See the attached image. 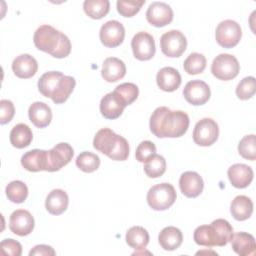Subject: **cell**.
Returning <instances> with one entry per match:
<instances>
[{"instance_id": "cell-17", "label": "cell", "mask_w": 256, "mask_h": 256, "mask_svg": "<svg viewBox=\"0 0 256 256\" xmlns=\"http://www.w3.org/2000/svg\"><path fill=\"white\" fill-rule=\"evenodd\" d=\"M12 70L17 77L28 79L36 74L38 63L33 56L29 54H21L13 60Z\"/></svg>"}, {"instance_id": "cell-43", "label": "cell", "mask_w": 256, "mask_h": 256, "mask_svg": "<svg viewBox=\"0 0 256 256\" xmlns=\"http://www.w3.org/2000/svg\"><path fill=\"white\" fill-rule=\"evenodd\" d=\"M15 114V108L10 100L2 99L0 101V123L2 125L10 122Z\"/></svg>"}, {"instance_id": "cell-41", "label": "cell", "mask_w": 256, "mask_h": 256, "mask_svg": "<svg viewBox=\"0 0 256 256\" xmlns=\"http://www.w3.org/2000/svg\"><path fill=\"white\" fill-rule=\"evenodd\" d=\"M155 154H156L155 144L149 140H145V141H142L136 148L135 157H136V160H138L139 162L145 163L148 159H150Z\"/></svg>"}, {"instance_id": "cell-36", "label": "cell", "mask_w": 256, "mask_h": 256, "mask_svg": "<svg viewBox=\"0 0 256 256\" xmlns=\"http://www.w3.org/2000/svg\"><path fill=\"white\" fill-rule=\"evenodd\" d=\"M206 67V58L200 53H191L184 61L183 68L190 75L202 73Z\"/></svg>"}, {"instance_id": "cell-38", "label": "cell", "mask_w": 256, "mask_h": 256, "mask_svg": "<svg viewBox=\"0 0 256 256\" xmlns=\"http://www.w3.org/2000/svg\"><path fill=\"white\" fill-rule=\"evenodd\" d=\"M193 238H194V241L196 242V244H198V245L206 246V247L215 246L214 235H213L211 225L198 226L194 231Z\"/></svg>"}, {"instance_id": "cell-42", "label": "cell", "mask_w": 256, "mask_h": 256, "mask_svg": "<svg viewBox=\"0 0 256 256\" xmlns=\"http://www.w3.org/2000/svg\"><path fill=\"white\" fill-rule=\"evenodd\" d=\"M0 252L2 255L20 256L22 254V246L14 239H4L0 243Z\"/></svg>"}, {"instance_id": "cell-34", "label": "cell", "mask_w": 256, "mask_h": 256, "mask_svg": "<svg viewBox=\"0 0 256 256\" xmlns=\"http://www.w3.org/2000/svg\"><path fill=\"white\" fill-rule=\"evenodd\" d=\"M6 195L13 203H22L28 196V188L26 184L20 180H14L6 186Z\"/></svg>"}, {"instance_id": "cell-20", "label": "cell", "mask_w": 256, "mask_h": 256, "mask_svg": "<svg viewBox=\"0 0 256 256\" xmlns=\"http://www.w3.org/2000/svg\"><path fill=\"white\" fill-rule=\"evenodd\" d=\"M228 177L235 188H246L253 180V170L246 164H234L228 169Z\"/></svg>"}, {"instance_id": "cell-32", "label": "cell", "mask_w": 256, "mask_h": 256, "mask_svg": "<svg viewBox=\"0 0 256 256\" xmlns=\"http://www.w3.org/2000/svg\"><path fill=\"white\" fill-rule=\"evenodd\" d=\"M166 171V160L163 156L155 154L144 164V172L149 178L161 177Z\"/></svg>"}, {"instance_id": "cell-25", "label": "cell", "mask_w": 256, "mask_h": 256, "mask_svg": "<svg viewBox=\"0 0 256 256\" xmlns=\"http://www.w3.org/2000/svg\"><path fill=\"white\" fill-rule=\"evenodd\" d=\"M68 203L67 193L62 189H54L46 197L45 207L50 214L60 215L67 209Z\"/></svg>"}, {"instance_id": "cell-37", "label": "cell", "mask_w": 256, "mask_h": 256, "mask_svg": "<svg viewBox=\"0 0 256 256\" xmlns=\"http://www.w3.org/2000/svg\"><path fill=\"white\" fill-rule=\"evenodd\" d=\"M238 151L239 154L251 161H255L256 159V138L254 134L246 135L244 136L238 145Z\"/></svg>"}, {"instance_id": "cell-18", "label": "cell", "mask_w": 256, "mask_h": 256, "mask_svg": "<svg viewBox=\"0 0 256 256\" xmlns=\"http://www.w3.org/2000/svg\"><path fill=\"white\" fill-rule=\"evenodd\" d=\"M231 246L235 253L240 256H251L256 253V243L254 237L246 232L233 233L231 239Z\"/></svg>"}, {"instance_id": "cell-13", "label": "cell", "mask_w": 256, "mask_h": 256, "mask_svg": "<svg viewBox=\"0 0 256 256\" xmlns=\"http://www.w3.org/2000/svg\"><path fill=\"white\" fill-rule=\"evenodd\" d=\"M186 101L194 106L205 104L211 95L210 88L207 83L202 80L189 81L183 90Z\"/></svg>"}, {"instance_id": "cell-12", "label": "cell", "mask_w": 256, "mask_h": 256, "mask_svg": "<svg viewBox=\"0 0 256 256\" xmlns=\"http://www.w3.org/2000/svg\"><path fill=\"white\" fill-rule=\"evenodd\" d=\"M101 43L109 48L119 46L125 37L124 26L117 20H110L104 23L99 32Z\"/></svg>"}, {"instance_id": "cell-24", "label": "cell", "mask_w": 256, "mask_h": 256, "mask_svg": "<svg viewBox=\"0 0 256 256\" xmlns=\"http://www.w3.org/2000/svg\"><path fill=\"white\" fill-rule=\"evenodd\" d=\"M125 107L126 106L114 92L107 93L100 101V112L106 119H116L120 117Z\"/></svg>"}, {"instance_id": "cell-21", "label": "cell", "mask_w": 256, "mask_h": 256, "mask_svg": "<svg viewBox=\"0 0 256 256\" xmlns=\"http://www.w3.org/2000/svg\"><path fill=\"white\" fill-rule=\"evenodd\" d=\"M21 165L30 172L46 171L47 169V151L33 149L26 152L21 157Z\"/></svg>"}, {"instance_id": "cell-31", "label": "cell", "mask_w": 256, "mask_h": 256, "mask_svg": "<svg viewBox=\"0 0 256 256\" xmlns=\"http://www.w3.org/2000/svg\"><path fill=\"white\" fill-rule=\"evenodd\" d=\"M83 9L90 18L101 19L109 12L110 3L108 0H85Z\"/></svg>"}, {"instance_id": "cell-8", "label": "cell", "mask_w": 256, "mask_h": 256, "mask_svg": "<svg viewBox=\"0 0 256 256\" xmlns=\"http://www.w3.org/2000/svg\"><path fill=\"white\" fill-rule=\"evenodd\" d=\"M160 47L166 56L180 57L186 50L187 40L181 31L170 30L161 36Z\"/></svg>"}, {"instance_id": "cell-35", "label": "cell", "mask_w": 256, "mask_h": 256, "mask_svg": "<svg viewBox=\"0 0 256 256\" xmlns=\"http://www.w3.org/2000/svg\"><path fill=\"white\" fill-rule=\"evenodd\" d=\"M76 166L86 173H91L96 171L100 166V158L98 155L84 151L80 153L76 158Z\"/></svg>"}, {"instance_id": "cell-39", "label": "cell", "mask_w": 256, "mask_h": 256, "mask_svg": "<svg viewBox=\"0 0 256 256\" xmlns=\"http://www.w3.org/2000/svg\"><path fill=\"white\" fill-rule=\"evenodd\" d=\"M255 78L253 76H248L243 78L237 85L236 95L241 100H248L255 94Z\"/></svg>"}, {"instance_id": "cell-3", "label": "cell", "mask_w": 256, "mask_h": 256, "mask_svg": "<svg viewBox=\"0 0 256 256\" xmlns=\"http://www.w3.org/2000/svg\"><path fill=\"white\" fill-rule=\"evenodd\" d=\"M33 41L36 48L55 58H65L71 52L69 38L50 25H41L37 28Z\"/></svg>"}, {"instance_id": "cell-11", "label": "cell", "mask_w": 256, "mask_h": 256, "mask_svg": "<svg viewBox=\"0 0 256 256\" xmlns=\"http://www.w3.org/2000/svg\"><path fill=\"white\" fill-rule=\"evenodd\" d=\"M131 47L134 57L141 61L150 60L156 51L153 36L144 31L134 35L131 41Z\"/></svg>"}, {"instance_id": "cell-40", "label": "cell", "mask_w": 256, "mask_h": 256, "mask_svg": "<svg viewBox=\"0 0 256 256\" xmlns=\"http://www.w3.org/2000/svg\"><path fill=\"white\" fill-rule=\"evenodd\" d=\"M145 4V0H140V1H135V0H118L116 5H117V11L119 12L120 15L123 17H132L135 14H137L141 7Z\"/></svg>"}, {"instance_id": "cell-30", "label": "cell", "mask_w": 256, "mask_h": 256, "mask_svg": "<svg viewBox=\"0 0 256 256\" xmlns=\"http://www.w3.org/2000/svg\"><path fill=\"white\" fill-rule=\"evenodd\" d=\"M126 243L137 251H142L149 243V234L141 226H133L126 233Z\"/></svg>"}, {"instance_id": "cell-26", "label": "cell", "mask_w": 256, "mask_h": 256, "mask_svg": "<svg viewBox=\"0 0 256 256\" xmlns=\"http://www.w3.org/2000/svg\"><path fill=\"white\" fill-rule=\"evenodd\" d=\"M160 246L167 251H173L180 247L183 241V235L180 229L174 226H168L161 230L158 236Z\"/></svg>"}, {"instance_id": "cell-1", "label": "cell", "mask_w": 256, "mask_h": 256, "mask_svg": "<svg viewBox=\"0 0 256 256\" xmlns=\"http://www.w3.org/2000/svg\"><path fill=\"white\" fill-rule=\"evenodd\" d=\"M189 116L181 111H172L168 107L160 106L150 117V130L159 138H176L183 136L189 127Z\"/></svg>"}, {"instance_id": "cell-14", "label": "cell", "mask_w": 256, "mask_h": 256, "mask_svg": "<svg viewBox=\"0 0 256 256\" xmlns=\"http://www.w3.org/2000/svg\"><path fill=\"white\" fill-rule=\"evenodd\" d=\"M147 21L155 27H163L173 20L172 8L164 2H152L146 11Z\"/></svg>"}, {"instance_id": "cell-33", "label": "cell", "mask_w": 256, "mask_h": 256, "mask_svg": "<svg viewBox=\"0 0 256 256\" xmlns=\"http://www.w3.org/2000/svg\"><path fill=\"white\" fill-rule=\"evenodd\" d=\"M113 92L125 106H128L137 99L139 89L134 83L126 82L118 85Z\"/></svg>"}, {"instance_id": "cell-16", "label": "cell", "mask_w": 256, "mask_h": 256, "mask_svg": "<svg viewBox=\"0 0 256 256\" xmlns=\"http://www.w3.org/2000/svg\"><path fill=\"white\" fill-rule=\"evenodd\" d=\"M179 187L184 196L188 198H195L202 193L204 182L197 172L186 171L180 176Z\"/></svg>"}, {"instance_id": "cell-5", "label": "cell", "mask_w": 256, "mask_h": 256, "mask_svg": "<svg viewBox=\"0 0 256 256\" xmlns=\"http://www.w3.org/2000/svg\"><path fill=\"white\" fill-rule=\"evenodd\" d=\"M176 197L175 188L171 184L160 183L149 189L147 193V202L152 209L163 211L174 204Z\"/></svg>"}, {"instance_id": "cell-19", "label": "cell", "mask_w": 256, "mask_h": 256, "mask_svg": "<svg viewBox=\"0 0 256 256\" xmlns=\"http://www.w3.org/2000/svg\"><path fill=\"white\" fill-rule=\"evenodd\" d=\"M158 87L166 92H173L177 90L181 84V75L173 67H163L156 76Z\"/></svg>"}, {"instance_id": "cell-44", "label": "cell", "mask_w": 256, "mask_h": 256, "mask_svg": "<svg viewBox=\"0 0 256 256\" xmlns=\"http://www.w3.org/2000/svg\"><path fill=\"white\" fill-rule=\"evenodd\" d=\"M56 252L51 246L48 245H36L30 252L29 255H40V256H54Z\"/></svg>"}, {"instance_id": "cell-15", "label": "cell", "mask_w": 256, "mask_h": 256, "mask_svg": "<svg viewBox=\"0 0 256 256\" xmlns=\"http://www.w3.org/2000/svg\"><path fill=\"white\" fill-rule=\"evenodd\" d=\"M9 228L16 235L27 236L34 229V218L27 210H15L10 215Z\"/></svg>"}, {"instance_id": "cell-9", "label": "cell", "mask_w": 256, "mask_h": 256, "mask_svg": "<svg viewBox=\"0 0 256 256\" xmlns=\"http://www.w3.org/2000/svg\"><path fill=\"white\" fill-rule=\"evenodd\" d=\"M218 135V124L211 118H203L194 127L193 141L199 146H210L216 142Z\"/></svg>"}, {"instance_id": "cell-29", "label": "cell", "mask_w": 256, "mask_h": 256, "mask_svg": "<svg viewBox=\"0 0 256 256\" xmlns=\"http://www.w3.org/2000/svg\"><path fill=\"white\" fill-rule=\"evenodd\" d=\"M33 139V133L30 127L24 123L15 125L10 132V142L12 146L22 149L30 145Z\"/></svg>"}, {"instance_id": "cell-23", "label": "cell", "mask_w": 256, "mask_h": 256, "mask_svg": "<svg viewBox=\"0 0 256 256\" xmlns=\"http://www.w3.org/2000/svg\"><path fill=\"white\" fill-rule=\"evenodd\" d=\"M126 74L124 62L116 57H108L102 64L101 75L107 82H116L122 79Z\"/></svg>"}, {"instance_id": "cell-4", "label": "cell", "mask_w": 256, "mask_h": 256, "mask_svg": "<svg viewBox=\"0 0 256 256\" xmlns=\"http://www.w3.org/2000/svg\"><path fill=\"white\" fill-rule=\"evenodd\" d=\"M93 147L112 160L124 161L129 156L128 141L110 128H102L96 133Z\"/></svg>"}, {"instance_id": "cell-2", "label": "cell", "mask_w": 256, "mask_h": 256, "mask_svg": "<svg viewBox=\"0 0 256 256\" xmlns=\"http://www.w3.org/2000/svg\"><path fill=\"white\" fill-rule=\"evenodd\" d=\"M76 81L72 76L64 75L59 71L44 73L38 80L39 92L51 98L55 104L64 103L73 92Z\"/></svg>"}, {"instance_id": "cell-6", "label": "cell", "mask_w": 256, "mask_h": 256, "mask_svg": "<svg viewBox=\"0 0 256 256\" xmlns=\"http://www.w3.org/2000/svg\"><path fill=\"white\" fill-rule=\"evenodd\" d=\"M240 70V65L235 56L222 53L216 56L211 65L212 74L219 80L228 81L235 78Z\"/></svg>"}, {"instance_id": "cell-28", "label": "cell", "mask_w": 256, "mask_h": 256, "mask_svg": "<svg viewBox=\"0 0 256 256\" xmlns=\"http://www.w3.org/2000/svg\"><path fill=\"white\" fill-rule=\"evenodd\" d=\"M215 246H225L233 235V227L225 219H216L211 224Z\"/></svg>"}, {"instance_id": "cell-10", "label": "cell", "mask_w": 256, "mask_h": 256, "mask_svg": "<svg viewBox=\"0 0 256 256\" xmlns=\"http://www.w3.org/2000/svg\"><path fill=\"white\" fill-rule=\"evenodd\" d=\"M74 155L73 148L65 142L58 143L51 150L47 151V169L48 172H55L67 165Z\"/></svg>"}, {"instance_id": "cell-27", "label": "cell", "mask_w": 256, "mask_h": 256, "mask_svg": "<svg viewBox=\"0 0 256 256\" xmlns=\"http://www.w3.org/2000/svg\"><path fill=\"white\" fill-rule=\"evenodd\" d=\"M230 211L234 219L244 221L252 215L253 203L249 197L245 195H238L233 199Z\"/></svg>"}, {"instance_id": "cell-7", "label": "cell", "mask_w": 256, "mask_h": 256, "mask_svg": "<svg viewBox=\"0 0 256 256\" xmlns=\"http://www.w3.org/2000/svg\"><path fill=\"white\" fill-rule=\"evenodd\" d=\"M242 36L240 25L234 20H224L220 22L216 28L215 38L217 43L224 48L235 47Z\"/></svg>"}, {"instance_id": "cell-22", "label": "cell", "mask_w": 256, "mask_h": 256, "mask_svg": "<svg viewBox=\"0 0 256 256\" xmlns=\"http://www.w3.org/2000/svg\"><path fill=\"white\" fill-rule=\"evenodd\" d=\"M28 116L30 121L37 128H44L48 126L52 120V111L46 103L37 101L30 105Z\"/></svg>"}]
</instances>
